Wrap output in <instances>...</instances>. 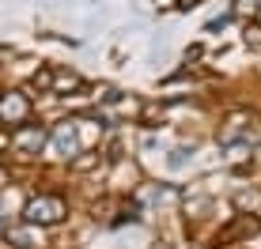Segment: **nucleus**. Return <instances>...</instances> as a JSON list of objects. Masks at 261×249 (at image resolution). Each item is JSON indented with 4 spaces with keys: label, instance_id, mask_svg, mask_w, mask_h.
I'll return each mask as SVG.
<instances>
[{
    "label": "nucleus",
    "instance_id": "20e7f679",
    "mask_svg": "<svg viewBox=\"0 0 261 249\" xmlns=\"http://www.w3.org/2000/svg\"><path fill=\"white\" fill-rule=\"evenodd\" d=\"M42 144H46V129H42V124H23L12 136V147L19 151V155H38Z\"/></svg>",
    "mask_w": 261,
    "mask_h": 249
},
{
    "label": "nucleus",
    "instance_id": "9b49d317",
    "mask_svg": "<svg viewBox=\"0 0 261 249\" xmlns=\"http://www.w3.org/2000/svg\"><path fill=\"white\" fill-rule=\"evenodd\" d=\"M0 177H4V170H0Z\"/></svg>",
    "mask_w": 261,
    "mask_h": 249
},
{
    "label": "nucleus",
    "instance_id": "423d86ee",
    "mask_svg": "<svg viewBox=\"0 0 261 249\" xmlns=\"http://www.w3.org/2000/svg\"><path fill=\"white\" fill-rule=\"evenodd\" d=\"M8 242L15 249H38V238H34L27 227H8Z\"/></svg>",
    "mask_w": 261,
    "mask_h": 249
},
{
    "label": "nucleus",
    "instance_id": "1a4fd4ad",
    "mask_svg": "<svg viewBox=\"0 0 261 249\" xmlns=\"http://www.w3.org/2000/svg\"><path fill=\"white\" fill-rule=\"evenodd\" d=\"M246 46L261 49V26H246Z\"/></svg>",
    "mask_w": 261,
    "mask_h": 249
},
{
    "label": "nucleus",
    "instance_id": "0eeeda50",
    "mask_svg": "<svg viewBox=\"0 0 261 249\" xmlns=\"http://www.w3.org/2000/svg\"><path fill=\"white\" fill-rule=\"evenodd\" d=\"M72 87H80L76 72H57V68H49V91H72Z\"/></svg>",
    "mask_w": 261,
    "mask_h": 249
},
{
    "label": "nucleus",
    "instance_id": "f03ea898",
    "mask_svg": "<svg viewBox=\"0 0 261 249\" xmlns=\"http://www.w3.org/2000/svg\"><path fill=\"white\" fill-rule=\"evenodd\" d=\"M257 230H261V219H254V215H239V219H231L227 227L216 230V245H231V242H239V238L257 234Z\"/></svg>",
    "mask_w": 261,
    "mask_h": 249
},
{
    "label": "nucleus",
    "instance_id": "9d476101",
    "mask_svg": "<svg viewBox=\"0 0 261 249\" xmlns=\"http://www.w3.org/2000/svg\"><path fill=\"white\" fill-rule=\"evenodd\" d=\"M178 4H182V8H197L201 0H178Z\"/></svg>",
    "mask_w": 261,
    "mask_h": 249
},
{
    "label": "nucleus",
    "instance_id": "7ed1b4c3",
    "mask_svg": "<svg viewBox=\"0 0 261 249\" xmlns=\"http://www.w3.org/2000/svg\"><path fill=\"white\" fill-rule=\"evenodd\" d=\"M27 117H31V102H27V95L23 91H8L4 99H0V121L27 124Z\"/></svg>",
    "mask_w": 261,
    "mask_h": 249
},
{
    "label": "nucleus",
    "instance_id": "39448f33",
    "mask_svg": "<svg viewBox=\"0 0 261 249\" xmlns=\"http://www.w3.org/2000/svg\"><path fill=\"white\" fill-rule=\"evenodd\" d=\"M53 144H57V151H61L65 159H72V155H76V129L65 121L57 132H53Z\"/></svg>",
    "mask_w": 261,
    "mask_h": 249
},
{
    "label": "nucleus",
    "instance_id": "f257e3e1",
    "mask_svg": "<svg viewBox=\"0 0 261 249\" xmlns=\"http://www.w3.org/2000/svg\"><path fill=\"white\" fill-rule=\"evenodd\" d=\"M27 223H61V219L68 215V204L61 197H49V193H42V197H34L27 204Z\"/></svg>",
    "mask_w": 261,
    "mask_h": 249
},
{
    "label": "nucleus",
    "instance_id": "6e6552de",
    "mask_svg": "<svg viewBox=\"0 0 261 249\" xmlns=\"http://www.w3.org/2000/svg\"><path fill=\"white\" fill-rule=\"evenodd\" d=\"M261 8V0H235V12H242V15H254Z\"/></svg>",
    "mask_w": 261,
    "mask_h": 249
}]
</instances>
